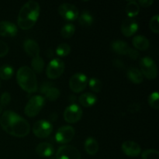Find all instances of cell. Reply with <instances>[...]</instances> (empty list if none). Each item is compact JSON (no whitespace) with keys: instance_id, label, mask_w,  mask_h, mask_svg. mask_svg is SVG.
Instances as JSON below:
<instances>
[{"instance_id":"cell-1","label":"cell","mask_w":159,"mask_h":159,"mask_svg":"<svg viewBox=\"0 0 159 159\" xmlns=\"http://www.w3.org/2000/svg\"><path fill=\"white\" fill-rule=\"evenodd\" d=\"M0 124L6 133L16 138H24L30 131L28 121L12 110H6L2 113Z\"/></svg>"},{"instance_id":"cell-2","label":"cell","mask_w":159,"mask_h":159,"mask_svg":"<svg viewBox=\"0 0 159 159\" xmlns=\"http://www.w3.org/2000/svg\"><path fill=\"white\" fill-rule=\"evenodd\" d=\"M40 5L37 2L28 1L20 9L17 20V24L22 30L30 29L37 23L40 16Z\"/></svg>"},{"instance_id":"cell-3","label":"cell","mask_w":159,"mask_h":159,"mask_svg":"<svg viewBox=\"0 0 159 159\" xmlns=\"http://www.w3.org/2000/svg\"><path fill=\"white\" fill-rule=\"evenodd\" d=\"M16 80L19 85L28 93L37 91V81L35 73L27 66L20 67L16 73Z\"/></svg>"},{"instance_id":"cell-4","label":"cell","mask_w":159,"mask_h":159,"mask_svg":"<svg viewBox=\"0 0 159 159\" xmlns=\"http://www.w3.org/2000/svg\"><path fill=\"white\" fill-rule=\"evenodd\" d=\"M45 104L43 96L37 95L30 98L24 109V113L29 117H34L38 115Z\"/></svg>"},{"instance_id":"cell-5","label":"cell","mask_w":159,"mask_h":159,"mask_svg":"<svg viewBox=\"0 0 159 159\" xmlns=\"http://www.w3.org/2000/svg\"><path fill=\"white\" fill-rule=\"evenodd\" d=\"M140 67L142 75L148 79H154L158 75V67L155 61L149 57H144L140 61Z\"/></svg>"},{"instance_id":"cell-6","label":"cell","mask_w":159,"mask_h":159,"mask_svg":"<svg viewBox=\"0 0 159 159\" xmlns=\"http://www.w3.org/2000/svg\"><path fill=\"white\" fill-rule=\"evenodd\" d=\"M65 65L60 58H54L49 62L46 69V74L49 79H55L60 77L65 71Z\"/></svg>"},{"instance_id":"cell-7","label":"cell","mask_w":159,"mask_h":159,"mask_svg":"<svg viewBox=\"0 0 159 159\" xmlns=\"http://www.w3.org/2000/svg\"><path fill=\"white\" fill-rule=\"evenodd\" d=\"M53 131V125L51 122L41 120L34 123L33 126V133L39 138H46Z\"/></svg>"},{"instance_id":"cell-8","label":"cell","mask_w":159,"mask_h":159,"mask_svg":"<svg viewBox=\"0 0 159 159\" xmlns=\"http://www.w3.org/2000/svg\"><path fill=\"white\" fill-rule=\"evenodd\" d=\"M88 78L83 73H75L69 80V87L74 93H81L88 85Z\"/></svg>"},{"instance_id":"cell-9","label":"cell","mask_w":159,"mask_h":159,"mask_svg":"<svg viewBox=\"0 0 159 159\" xmlns=\"http://www.w3.org/2000/svg\"><path fill=\"white\" fill-rule=\"evenodd\" d=\"M82 110L77 104L72 103L66 107L64 112V119L68 124H75L81 120Z\"/></svg>"},{"instance_id":"cell-10","label":"cell","mask_w":159,"mask_h":159,"mask_svg":"<svg viewBox=\"0 0 159 159\" xmlns=\"http://www.w3.org/2000/svg\"><path fill=\"white\" fill-rule=\"evenodd\" d=\"M56 159H81V154L75 147L65 144L57 149Z\"/></svg>"},{"instance_id":"cell-11","label":"cell","mask_w":159,"mask_h":159,"mask_svg":"<svg viewBox=\"0 0 159 159\" xmlns=\"http://www.w3.org/2000/svg\"><path fill=\"white\" fill-rule=\"evenodd\" d=\"M74 127L71 126H63L57 130L55 134V140L58 144H67L73 139L75 136Z\"/></svg>"},{"instance_id":"cell-12","label":"cell","mask_w":159,"mask_h":159,"mask_svg":"<svg viewBox=\"0 0 159 159\" xmlns=\"http://www.w3.org/2000/svg\"><path fill=\"white\" fill-rule=\"evenodd\" d=\"M58 12L65 20L68 21L75 20L79 17V9L71 3H63L58 7Z\"/></svg>"},{"instance_id":"cell-13","label":"cell","mask_w":159,"mask_h":159,"mask_svg":"<svg viewBox=\"0 0 159 159\" xmlns=\"http://www.w3.org/2000/svg\"><path fill=\"white\" fill-rule=\"evenodd\" d=\"M121 32L125 37H131L138 30V23L136 20L130 17L124 19L121 24Z\"/></svg>"},{"instance_id":"cell-14","label":"cell","mask_w":159,"mask_h":159,"mask_svg":"<svg viewBox=\"0 0 159 159\" xmlns=\"http://www.w3.org/2000/svg\"><path fill=\"white\" fill-rule=\"evenodd\" d=\"M122 151L129 157H138L141 152V148L137 142L127 141L123 143Z\"/></svg>"},{"instance_id":"cell-15","label":"cell","mask_w":159,"mask_h":159,"mask_svg":"<svg viewBox=\"0 0 159 159\" xmlns=\"http://www.w3.org/2000/svg\"><path fill=\"white\" fill-rule=\"evenodd\" d=\"M17 29L16 25L9 21L0 22V36L2 37H14L16 35Z\"/></svg>"},{"instance_id":"cell-16","label":"cell","mask_w":159,"mask_h":159,"mask_svg":"<svg viewBox=\"0 0 159 159\" xmlns=\"http://www.w3.org/2000/svg\"><path fill=\"white\" fill-rule=\"evenodd\" d=\"M23 48L24 51H26V54L30 55V57H35L39 56L40 53V47L37 41L31 39H27L23 43Z\"/></svg>"},{"instance_id":"cell-17","label":"cell","mask_w":159,"mask_h":159,"mask_svg":"<svg viewBox=\"0 0 159 159\" xmlns=\"http://www.w3.org/2000/svg\"><path fill=\"white\" fill-rule=\"evenodd\" d=\"M36 153L42 158L51 157L54 153V146L48 142L40 143L36 148Z\"/></svg>"},{"instance_id":"cell-18","label":"cell","mask_w":159,"mask_h":159,"mask_svg":"<svg viewBox=\"0 0 159 159\" xmlns=\"http://www.w3.org/2000/svg\"><path fill=\"white\" fill-rule=\"evenodd\" d=\"M111 48L115 53L118 54H123V55L128 54L130 49V46L127 44V42L120 40H116L112 42Z\"/></svg>"},{"instance_id":"cell-19","label":"cell","mask_w":159,"mask_h":159,"mask_svg":"<svg viewBox=\"0 0 159 159\" xmlns=\"http://www.w3.org/2000/svg\"><path fill=\"white\" fill-rule=\"evenodd\" d=\"M84 147L85 152L90 155H95L99 151V144L97 141L92 137H89L85 139Z\"/></svg>"},{"instance_id":"cell-20","label":"cell","mask_w":159,"mask_h":159,"mask_svg":"<svg viewBox=\"0 0 159 159\" xmlns=\"http://www.w3.org/2000/svg\"><path fill=\"white\" fill-rule=\"evenodd\" d=\"M127 78L131 82L135 84H140L144 80V75L140 69L136 68H130L127 70Z\"/></svg>"},{"instance_id":"cell-21","label":"cell","mask_w":159,"mask_h":159,"mask_svg":"<svg viewBox=\"0 0 159 159\" xmlns=\"http://www.w3.org/2000/svg\"><path fill=\"white\" fill-rule=\"evenodd\" d=\"M132 43L134 48L140 51H146L150 45L149 40H148L147 37L143 35L135 36L132 40Z\"/></svg>"},{"instance_id":"cell-22","label":"cell","mask_w":159,"mask_h":159,"mask_svg":"<svg viewBox=\"0 0 159 159\" xmlns=\"http://www.w3.org/2000/svg\"><path fill=\"white\" fill-rule=\"evenodd\" d=\"M79 101L81 105L83 107H93L97 102V97L93 93H85L79 96Z\"/></svg>"},{"instance_id":"cell-23","label":"cell","mask_w":159,"mask_h":159,"mask_svg":"<svg viewBox=\"0 0 159 159\" xmlns=\"http://www.w3.org/2000/svg\"><path fill=\"white\" fill-rule=\"evenodd\" d=\"M140 12V6L136 1H129L126 6V12L128 17L133 18Z\"/></svg>"},{"instance_id":"cell-24","label":"cell","mask_w":159,"mask_h":159,"mask_svg":"<svg viewBox=\"0 0 159 159\" xmlns=\"http://www.w3.org/2000/svg\"><path fill=\"white\" fill-rule=\"evenodd\" d=\"M93 16L87 11H84L79 17V23L83 27H89L93 23Z\"/></svg>"},{"instance_id":"cell-25","label":"cell","mask_w":159,"mask_h":159,"mask_svg":"<svg viewBox=\"0 0 159 159\" xmlns=\"http://www.w3.org/2000/svg\"><path fill=\"white\" fill-rule=\"evenodd\" d=\"M31 67L34 73H40L44 68V61L40 56L37 57H33L32 61H31Z\"/></svg>"},{"instance_id":"cell-26","label":"cell","mask_w":159,"mask_h":159,"mask_svg":"<svg viewBox=\"0 0 159 159\" xmlns=\"http://www.w3.org/2000/svg\"><path fill=\"white\" fill-rule=\"evenodd\" d=\"M60 95V90L57 88H56V87H54L53 85H51L45 92L44 99H48L49 101H55L58 99Z\"/></svg>"},{"instance_id":"cell-27","label":"cell","mask_w":159,"mask_h":159,"mask_svg":"<svg viewBox=\"0 0 159 159\" xmlns=\"http://www.w3.org/2000/svg\"><path fill=\"white\" fill-rule=\"evenodd\" d=\"M14 69L9 65H4L0 67V78L3 80H9L13 75Z\"/></svg>"},{"instance_id":"cell-28","label":"cell","mask_w":159,"mask_h":159,"mask_svg":"<svg viewBox=\"0 0 159 159\" xmlns=\"http://www.w3.org/2000/svg\"><path fill=\"white\" fill-rule=\"evenodd\" d=\"M75 31V27L74 25L71 24V23H67L61 28V35L64 38H70L74 35Z\"/></svg>"},{"instance_id":"cell-29","label":"cell","mask_w":159,"mask_h":159,"mask_svg":"<svg viewBox=\"0 0 159 159\" xmlns=\"http://www.w3.org/2000/svg\"><path fill=\"white\" fill-rule=\"evenodd\" d=\"M89 85L91 90L94 93H99L102 88V83L97 78H92L88 81Z\"/></svg>"},{"instance_id":"cell-30","label":"cell","mask_w":159,"mask_h":159,"mask_svg":"<svg viewBox=\"0 0 159 159\" xmlns=\"http://www.w3.org/2000/svg\"><path fill=\"white\" fill-rule=\"evenodd\" d=\"M70 52H71V47L66 43H60L56 49V54L60 57H66Z\"/></svg>"},{"instance_id":"cell-31","label":"cell","mask_w":159,"mask_h":159,"mask_svg":"<svg viewBox=\"0 0 159 159\" xmlns=\"http://www.w3.org/2000/svg\"><path fill=\"white\" fill-rule=\"evenodd\" d=\"M159 95L158 92H154L149 96L148 97V103L155 110H158L159 109Z\"/></svg>"},{"instance_id":"cell-32","label":"cell","mask_w":159,"mask_h":159,"mask_svg":"<svg viewBox=\"0 0 159 159\" xmlns=\"http://www.w3.org/2000/svg\"><path fill=\"white\" fill-rule=\"evenodd\" d=\"M142 159H159V152L155 149H148L142 153Z\"/></svg>"},{"instance_id":"cell-33","label":"cell","mask_w":159,"mask_h":159,"mask_svg":"<svg viewBox=\"0 0 159 159\" xmlns=\"http://www.w3.org/2000/svg\"><path fill=\"white\" fill-rule=\"evenodd\" d=\"M149 26H150L151 30L152 32L158 34L159 33V16L155 15L152 17L150 20V23H149Z\"/></svg>"},{"instance_id":"cell-34","label":"cell","mask_w":159,"mask_h":159,"mask_svg":"<svg viewBox=\"0 0 159 159\" xmlns=\"http://www.w3.org/2000/svg\"><path fill=\"white\" fill-rule=\"evenodd\" d=\"M11 101V96L8 92H5L0 97V103L2 107H6Z\"/></svg>"},{"instance_id":"cell-35","label":"cell","mask_w":159,"mask_h":159,"mask_svg":"<svg viewBox=\"0 0 159 159\" xmlns=\"http://www.w3.org/2000/svg\"><path fill=\"white\" fill-rule=\"evenodd\" d=\"M9 49L7 43L0 40V57L6 56L9 52Z\"/></svg>"},{"instance_id":"cell-36","label":"cell","mask_w":159,"mask_h":159,"mask_svg":"<svg viewBox=\"0 0 159 159\" xmlns=\"http://www.w3.org/2000/svg\"><path fill=\"white\" fill-rule=\"evenodd\" d=\"M141 108V105H140L139 103L135 102V103H132L130 104V105H129L128 110L129 112H130V113H138V112L140 111Z\"/></svg>"},{"instance_id":"cell-37","label":"cell","mask_w":159,"mask_h":159,"mask_svg":"<svg viewBox=\"0 0 159 159\" xmlns=\"http://www.w3.org/2000/svg\"><path fill=\"white\" fill-rule=\"evenodd\" d=\"M127 55H128L131 59H137L138 57H139V52H138L137 50L133 49V48H130Z\"/></svg>"},{"instance_id":"cell-38","label":"cell","mask_w":159,"mask_h":159,"mask_svg":"<svg viewBox=\"0 0 159 159\" xmlns=\"http://www.w3.org/2000/svg\"><path fill=\"white\" fill-rule=\"evenodd\" d=\"M113 65H114L115 68H119V69H124V68H125L123 61L120 60V59H115V60L113 61Z\"/></svg>"},{"instance_id":"cell-39","label":"cell","mask_w":159,"mask_h":159,"mask_svg":"<svg viewBox=\"0 0 159 159\" xmlns=\"http://www.w3.org/2000/svg\"><path fill=\"white\" fill-rule=\"evenodd\" d=\"M153 2H154L152 0H140L138 3L139 4V6L141 5L143 7H148L151 5L153 4Z\"/></svg>"},{"instance_id":"cell-40","label":"cell","mask_w":159,"mask_h":159,"mask_svg":"<svg viewBox=\"0 0 159 159\" xmlns=\"http://www.w3.org/2000/svg\"><path fill=\"white\" fill-rule=\"evenodd\" d=\"M2 107L0 106V114L2 113Z\"/></svg>"},{"instance_id":"cell-41","label":"cell","mask_w":159,"mask_h":159,"mask_svg":"<svg viewBox=\"0 0 159 159\" xmlns=\"http://www.w3.org/2000/svg\"><path fill=\"white\" fill-rule=\"evenodd\" d=\"M0 86H1V82H0Z\"/></svg>"}]
</instances>
